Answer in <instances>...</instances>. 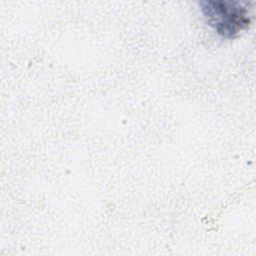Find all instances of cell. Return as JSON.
I'll use <instances>...</instances> for the list:
<instances>
[{
  "label": "cell",
  "instance_id": "1",
  "mask_svg": "<svg viewBox=\"0 0 256 256\" xmlns=\"http://www.w3.org/2000/svg\"><path fill=\"white\" fill-rule=\"evenodd\" d=\"M201 11L207 23L224 38H233L250 24L247 8L240 2L201 1Z\"/></svg>",
  "mask_w": 256,
  "mask_h": 256
}]
</instances>
